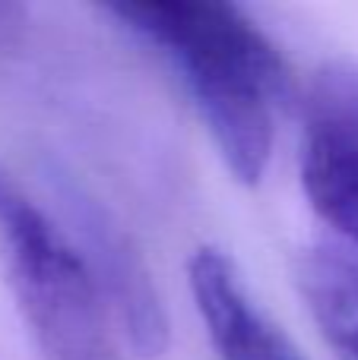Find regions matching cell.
Here are the masks:
<instances>
[{"label":"cell","instance_id":"6da1fadb","mask_svg":"<svg viewBox=\"0 0 358 360\" xmlns=\"http://www.w3.org/2000/svg\"><path fill=\"white\" fill-rule=\"evenodd\" d=\"M105 13L168 60L228 174L257 186L289 92V70L266 32L228 0H121Z\"/></svg>","mask_w":358,"mask_h":360},{"label":"cell","instance_id":"7a4b0ae2","mask_svg":"<svg viewBox=\"0 0 358 360\" xmlns=\"http://www.w3.org/2000/svg\"><path fill=\"white\" fill-rule=\"evenodd\" d=\"M0 266L48 360H121L114 319L63 228L0 168Z\"/></svg>","mask_w":358,"mask_h":360},{"label":"cell","instance_id":"3957f363","mask_svg":"<svg viewBox=\"0 0 358 360\" xmlns=\"http://www.w3.org/2000/svg\"><path fill=\"white\" fill-rule=\"evenodd\" d=\"M302 190L358 262V67L330 60L311 76L302 114Z\"/></svg>","mask_w":358,"mask_h":360},{"label":"cell","instance_id":"277c9868","mask_svg":"<svg viewBox=\"0 0 358 360\" xmlns=\"http://www.w3.org/2000/svg\"><path fill=\"white\" fill-rule=\"evenodd\" d=\"M57 199L63 205V234L92 275L114 326L137 354L159 357L168 348V316L143 253L133 247L130 234L70 180H57Z\"/></svg>","mask_w":358,"mask_h":360},{"label":"cell","instance_id":"5b68a950","mask_svg":"<svg viewBox=\"0 0 358 360\" xmlns=\"http://www.w3.org/2000/svg\"><path fill=\"white\" fill-rule=\"evenodd\" d=\"M187 285L219 360H304L285 332L257 307L222 250L200 247L190 256Z\"/></svg>","mask_w":358,"mask_h":360},{"label":"cell","instance_id":"8992f818","mask_svg":"<svg viewBox=\"0 0 358 360\" xmlns=\"http://www.w3.org/2000/svg\"><path fill=\"white\" fill-rule=\"evenodd\" d=\"M295 278L336 360H358V262L340 247H314L302 253Z\"/></svg>","mask_w":358,"mask_h":360}]
</instances>
